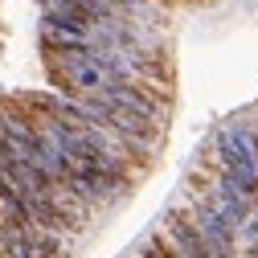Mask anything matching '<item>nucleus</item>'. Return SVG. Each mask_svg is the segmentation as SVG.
<instances>
[{"label":"nucleus","mask_w":258,"mask_h":258,"mask_svg":"<svg viewBox=\"0 0 258 258\" xmlns=\"http://www.w3.org/2000/svg\"><path fill=\"white\" fill-rule=\"evenodd\" d=\"M217 156L230 172L258 168V132H250V127H225L221 140H217Z\"/></svg>","instance_id":"nucleus-1"},{"label":"nucleus","mask_w":258,"mask_h":258,"mask_svg":"<svg viewBox=\"0 0 258 258\" xmlns=\"http://www.w3.org/2000/svg\"><path fill=\"white\" fill-rule=\"evenodd\" d=\"M192 225H197L201 238L209 242L213 258H234V230H230V225H225V221L209 209V201L197 205V213H192Z\"/></svg>","instance_id":"nucleus-2"},{"label":"nucleus","mask_w":258,"mask_h":258,"mask_svg":"<svg viewBox=\"0 0 258 258\" xmlns=\"http://www.w3.org/2000/svg\"><path fill=\"white\" fill-rule=\"evenodd\" d=\"M168 234H172V246H176L180 254H188V258H213L209 242L201 238V230H197V225H192V217L172 213V217H168Z\"/></svg>","instance_id":"nucleus-3"},{"label":"nucleus","mask_w":258,"mask_h":258,"mask_svg":"<svg viewBox=\"0 0 258 258\" xmlns=\"http://www.w3.org/2000/svg\"><path fill=\"white\" fill-rule=\"evenodd\" d=\"M144 258H164V250H160V246H152V250H148Z\"/></svg>","instance_id":"nucleus-4"}]
</instances>
